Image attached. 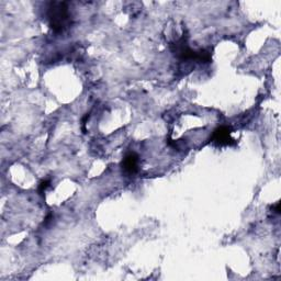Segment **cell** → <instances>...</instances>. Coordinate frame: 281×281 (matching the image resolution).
I'll return each instance as SVG.
<instances>
[{
	"instance_id": "7a4b0ae2",
	"label": "cell",
	"mask_w": 281,
	"mask_h": 281,
	"mask_svg": "<svg viewBox=\"0 0 281 281\" xmlns=\"http://www.w3.org/2000/svg\"><path fill=\"white\" fill-rule=\"evenodd\" d=\"M47 19L54 32H63L70 25L68 7L66 3L53 2L47 8Z\"/></svg>"
},
{
	"instance_id": "3957f363",
	"label": "cell",
	"mask_w": 281,
	"mask_h": 281,
	"mask_svg": "<svg viewBox=\"0 0 281 281\" xmlns=\"http://www.w3.org/2000/svg\"><path fill=\"white\" fill-rule=\"evenodd\" d=\"M211 141L216 145L233 146L236 145V141L231 136V128L229 126H219L216 127L212 133Z\"/></svg>"
},
{
	"instance_id": "277c9868",
	"label": "cell",
	"mask_w": 281,
	"mask_h": 281,
	"mask_svg": "<svg viewBox=\"0 0 281 281\" xmlns=\"http://www.w3.org/2000/svg\"><path fill=\"white\" fill-rule=\"evenodd\" d=\"M121 166L127 174H135L139 171V156L135 153H127L122 159Z\"/></svg>"
},
{
	"instance_id": "8992f818",
	"label": "cell",
	"mask_w": 281,
	"mask_h": 281,
	"mask_svg": "<svg viewBox=\"0 0 281 281\" xmlns=\"http://www.w3.org/2000/svg\"><path fill=\"white\" fill-rule=\"evenodd\" d=\"M271 209H272V210H274L275 213L279 214L280 213V202H277L275 205H272Z\"/></svg>"
},
{
	"instance_id": "5b68a950",
	"label": "cell",
	"mask_w": 281,
	"mask_h": 281,
	"mask_svg": "<svg viewBox=\"0 0 281 281\" xmlns=\"http://www.w3.org/2000/svg\"><path fill=\"white\" fill-rule=\"evenodd\" d=\"M50 184H51V180H49V179H45V180H42L41 182H40V184H39V192H40V194L42 195L43 192L50 187Z\"/></svg>"
},
{
	"instance_id": "6da1fadb",
	"label": "cell",
	"mask_w": 281,
	"mask_h": 281,
	"mask_svg": "<svg viewBox=\"0 0 281 281\" xmlns=\"http://www.w3.org/2000/svg\"><path fill=\"white\" fill-rule=\"evenodd\" d=\"M173 54L181 61H196L200 63H210L212 61L211 53L207 50L195 51L189 47L187 42V35L180 38L178 41L171 44Z\"/></svg>"
}]
</instances>
